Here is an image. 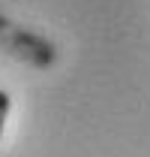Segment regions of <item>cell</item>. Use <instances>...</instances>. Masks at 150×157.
Masks as SVG:
<instances>
[{
	"label": "cell",
	"instance_id": "cell-1",
	"mask_svg": "<svg viewBox=\"0 0 150 157\" xmlns=\"http://www.w3.org/2000/svg\"><path fill=\"white\" fill-rule=\"evenodd\" d=\"M9 106H12V100L6 91H0V136H3V127H6V115H9Z\"/></svg>",
	"mask_w": 150,
	"mask_h": 157
}]
</instances>
